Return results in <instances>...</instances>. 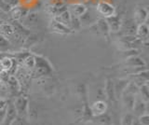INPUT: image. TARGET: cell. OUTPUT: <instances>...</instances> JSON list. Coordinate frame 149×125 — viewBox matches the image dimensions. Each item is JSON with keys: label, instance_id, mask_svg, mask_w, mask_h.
Returning <instances> with one entry per match:
<instances>
[{"label": "cell", "instance_id": "6da1fadb", "mask_svg": "<svg viewBox=\"0 0 149 125\" xmlns=\"http://www.w3.org/2000/svg\"><path fill=\"white\" fill-rule=\"evenodd\" d=\"M17 117H18V115H17V111L15 109V106L13 105H8L6 114H5V118L1 125H11Z\"/></svg>", "mask_w": 149, "mask_h": 125}, {"label": "cell", "instance_id": "7a4b0ae2", "mask_svg": "<svg viewBox=\"0 0 149 125\" xmlns=\"http://www.w3.org/2000/svg\"><path fill=\"white\" fill-rule=\"evenodd\" d=\"M14 106H15V109L17 111L18 117L25 119L27 116V101L22 98L18 99Z\"/></svg>", "mask_w": 149, "mask_h": 125}, {"label": "cell", "instance_id": "3957f363", "mask_svg": "<svg viewBox=\"0 0 149 125\" xmlns=\"http://www.w3.org/2000/svg\"><path fill=\"white\" fill-rule=\"evenodd\" d=\"M106 108H107V105H106V104L104 103V102L97 101L91 105V112L92 116H95V117H97V116L104 114L106 112Z\"/></svg>", "mask_w": 149, "mask_h": 125}, {"label": "cell", "instance_id": "277c9868", "mask_svg": "<svg viewBox=\"0 0 149 125\" xmlns=\"http://www.w3.org/2000/svg\"><path fill=\"white\" fill-rule=\"evenodd\" d=\"M133 112L134 114L140 117L143 114H146V105L143 104V102L142 101H137V102H134L133 104Z\"/></svg>", "mask_w": 149, "mask_h": 125}, {"label": "cell", "instance_id": "5b68a950", "mask_svg": "<svg viewBox=\"0 0 149 125\" xmlns=\"http://www.w3.org/2000/svg\"><path fill=\"white\" fill-rule=\"evenodd\" d=\"M134 119V116L130 113L125 114L120 120V125H132V122Z\"/></svg>", "mask_w": 149, "mask_h": 125}, {"label": "cell", "instance_id": "8992f818", "mask_svg": "<svg viewBox=\"0 0 149 125\" xmlns=\"http://www.w3.org/2000/svg\"><path fill=\"white\" fill-rule=\"evenodd\" d=\"M139 122L142 125H149V116L146 113L138 118Z\"/></svg>", "mask_w": 149, "mask_h": 125}, {"label": "cell", "instance_id": "52a82bcc", "mask_svg": "<svg viewBox=\"0 0 149 125\" xmlns=\"http://www.w3.org/2000/svg\"><path fill=\"white\" fill-rule=\"evenodd\" d=\"M24 120H25L24 119L20 118V117H17L16 119L12 122L11 125H24Z\"/></svg>", "mask_w": 149, "mask_h": 125}, {"label": "cell", "instance_id": "ba28073f", "mask_svg": "<svg viewBox=\"0 0 149 125\" xmlns=\"http://www.w3.org/2000/svg\"><path fill=\"white\" fill-rule=\"evenodd\" d=\"M2 66L5 68V69H8L9 67L11 66V62L9 59H4L2 61Z\"/></svg>", "mask_w": 149, "mask_h": 125}, {"label": "cell", "instance_id": "9c48e42d", "mask_svg": "<svg viewBox=\"0 0 149 125\" xmlns=\"http://www.w3.org/2000/svg\"><path fill=\"white\" fill-rule=\"evenodd\" d=\"M6 110H7V108H5V109H0V125L2 124L3 120H4L5 114H6Z\"/></svg>", "mask_w": 149, "mask_h": 125}, {"label": "cell", "instance_id": "30bf717a", "mask_svg": "<svg viewBox=\"0 0 149 125\" xmlns=\"http://www.w3.org/2000/svg\"><path fill=\"white\" fill-rule=\"evenodd\" d=\"M7 103L5 102L4 100H0V109H5V108H7Z\"/></svg>", "mask_w": 149, "mask_h": 125}, {"label": "cell", "instance_id": "8fae6325", "mask_svg": "<svg viewBox=\"0 0 149 125\" xmlns=\"http://www.w3.org/2000/svg\"><path fill=\"white\" fill-rule=\"evenodd\" d=\"M132 125H142L141 123L139 122V120H138V119H135L134 118V119H133V122H132Z\"/></svg>", "mask_w": 149, "mask_h": 125}]
</instances>
